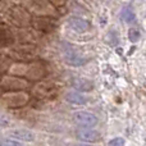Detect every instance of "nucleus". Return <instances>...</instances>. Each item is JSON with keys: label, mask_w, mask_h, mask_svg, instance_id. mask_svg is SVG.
<instances>
[{"label": "nucleus", "mask_w": 146, "mask_h": 146, "mask_svg": "<svg viewBox=\"0 0 146 146\" xmlns=\"http://www.w3.org/2000/svg\"><path fill=\"white\" fill-rule=\"evenodd\" d=\"M1 100L9 108H21L28 103L30 95L25 91H5L1 95Z\"/></svg>", "instance_id": "f257e3e1"}, {"label": "nucleus", "mask_w": 146, "mask_h": 146, "mask_svg": "<svg viewBox=\"0 0 146 146\" xmlns=\"http://www.w3.org/2000/svg\"><path fill=\"white\" fill-rule=\"evenodd\" d=\"M8 18L9 21L15 26H19V27H26V26L31 25V14L26 8L19 7V5H15L12 9L8 12Z\"/></svg>", "instance_id": "f03ea898"}, {"label": "nucleus", "mask_w": 146, "mask_h": 146, "mask_svg": "<svg viewBox=\"0 0 146 146\" xmlns=\"http://www.w3.org/2000/svg\"><path fill=\"white\" fill-rule=\"evenodd\" d=\"M30 86L28 81L18 76H4L0 80V87L5 91H22Z\"/></svg>", "instance_id": "7ed1b4c3"}, {"label": "nucleus", "mask_w": 146, "mask_h": 146, "mask_svg": "<svg viewBox=\"0 0 146 146\" xmlns=\"http://www.w3.org/2000/svg\"><path fill=\"white\" fill-rule=\"evenodd\" d=\"M73 122L78 126L83 127V128H92L98 124L99 119L95 114L90 113V111H76L73 114Z\"/></svg>", "instance_id": "20e7f679"}, {"label": "nucleus", "mask_w": 146, "mask_h": 146, "mask_svg": "<svg viewBox=\"0 0 146 146\" xmlns=\"http://www.w3.org/2000/svg\"><path fill=\"white\" fill-rule=\"evenodd\" d=\"M77 139L82 142H86V144H95V142L100 141L101 135L99 133L98 131L92 128H81L77 131L76 133Z\"/></svg>", "instance_id": "39448f33"}, {"label": "nucleus", "mask_w": 146, "mask_h": 146, "mask_svg": "<svg viewBox=\"0 0 146 146\" xmlns=\"http://www.w3.org/2000/svg\"><path fill=\"white\" fill-rule=\"evenodd\" d=\"M31 23L33 25V27L38 31L42 32H51L54 28L56 27L55 22L51 18L46 17V15H41V17H36L31 21Z\"/></svg>", "instance_id": "423d86ee"}, {"label": "nucleus", "mask_w": 146, "mask_h": 146, "mask_svg": "<svg viewBox=\"0 0 146 146\" xmlns=\"http://www.w3.org/2000/svg\"><path fill=\"white\" fill-rule=\"evenodd\" d=\"M45 74L46 69L40 63H31L27 64V67H26L25 77L30 78V80H41V78L45 77Z\"/></svg>", "instance_id": "0eeeda50"}, {"label": "nucleus", "mask_w": 146, "mask_h": 146, "mask_svg": "<svg viewBox=\"0 0 146 146\" xmlns=\"http://www.w3.org/2000/svg\"><path fill=\"white\" fill-rule=\"evenodd\" d=\"M31 7H32L33 12L37 13V14H42V15L54 14L53 4H49L46 0H32L31 1Z\"/></svg>", "instance_id": "6e6552de"}, {"label": "nucleus", "mask_w": 146, "mask_h": 146, "mask_svg": "<svg viewBox=\"0 0 146 146\" xmlns=\"http://www.w3.org/2000/svg\"><path fill=\"white\" fill-rule=\"evenodd\" d=\"M64 60L67 62L68 64H71L73 67H80V66H83V64L87 62V59L83 58L82 55L74 51L73 49H69L64 53Z\"/></svg>", "instance_id": "1a4fd4ad"}, {"label": "nucleus", "mask_w": 146, "mask_h": 146, "mask_svg": "<svg viewBox=\"0 0 146 146\" xmlns=\"http://www.w3.org/2000/svg\"><path fill=\"white\" fill-rule=\"evenodd\" d=\"M14 35L4 25H0V48H8L14 44Z\"/></svg>", "instance_id": "9d476101"}, {"label": "nucleus", "mask_w": 146, "mask_h": 146, "mask_svg": "<svg viewBox=\"0 0 146 146\" xmlns=\"http://www.w3.org/2000/svg\"><path fill=\"white\" fill-rule=\"evenodd\" d=\"M67 25L76 32H85L88 28V22L81 17H71L67 19Z\"/></svg>", "instance_id": "9b49d317"}, {"label": "nucleus", "mask_w": 146, "mask_h": 146, "mask_svg": "<svg viewBox=\"0 0 146 146\" xmlns=\"http://www.w3.org/2000/svg\"><path fill=\"white\" fill-rule=\"evenodd\" d=\"M35 94H37L40 98H51L55 94V86L51 85L50 82H42L38 83L35 88Z\"/></svg>", "instance_id": "f8f14e48"}, {"label": "nucleus", "mask_w": 146, "mask_h": 146, "mask_svg": "<svg viewBox=\"0 0 146 146\" xmlns=\"http://www.w3.org/2000/svg\"><path fill=\"white\" fill-rule=\"evenodd\" d=\"M10 137L17 141H26V142H32L35 140V133L28 129H14V131L9 132Z\"/></svg>", "instance_id": "ddd939ff"}, {"label": "nucleus", "mask_w": 146, "mask_h": 146, "mask_svg": "<svg viewBox=\"0 0 146 146\" xmlns=\"http://www.w3.org/2000/svg\"><path fill=\"white\" fill-rule=\"evenodd\" d=\"M72 86L78 92H88L94 90V83L86 78H74L72 81Z\"/></svg>", "instance_id": "4468645a"}, {"label": "nucleus", "mask_w": 146, "mask_h": 146, "mask_svg": "<svg viewBox=\"0 0 146 146\" xmlns=\"http://www.w3.org/2000/svg\"><path fill=\"white\" fill-rule=\"evenodd\" d=\"M66 100L71 104H74V105H83V104L87 103V98L85 95H82L78 91H69V92L66 94Z\"/></svg>", "instance_id": "2eb2a0df"}, {"label": "nucleus", "mask_w": 146, "mask_h": 146, "mask_svg": "<svg viewBox=\"0 0 146 146\" xmlns=\"http://www.w3.org/2000/svg\"><path fill=\"white\" fill-rule=\"evenodd\" d=\"M14 53L17 54V56L21 59H30V58H33V56H35L36 49L31 45H22V46L15 49Z\"/></svg>", "instance_id": "dca6fc26"}, {"label": "nucleus", "mask_w": 146, "mask_h": 146, "mask_svg": "<svg viewBox=\"0 0 146 146\" xmlns=\"http://www.w3.org/2000/svg\"><path fill=\"white\" fill-rule=\"evenodd\" d=\"M121 18L126 23H131V22H133V21L136 19V14H135V12L131 9V8L124 7L123 9L121 10Z\"/></svg>", "instance_id": "f3484780"}, {"label": "nucleus", "mask_w": 146, "mask_h": 146, "mask_svg": "<svg viewBox=\"0 0 146 146\" xmlns=\"http://www.w3.org/2000/svg\"><path fill=\"white\" fill-rule=\"evenodd\" d=\"M10 66H12V59L8 55L0 54V73H4L7 71H9Z\"/></svg>", "instance_id": "a211bd4d"}, {"label": "nucleus", "mask_w": 146, "mask_h": 146, "mask_svg": "<svg viewBox=\"0 0 146 146\" xmlns=\"http://www.w3.org/2000/svg\"><path fill=\"white\" fill-rule=\"evenodd\" d=\"M128 38L132 42H137L140 40V31L137 28H131L128 31Z\"/></svg>", "instance_id": "6ab92c4d"}, {"label": "nucleus", "mask_w": 146, "mask_h": 146, "mask_svg": "<svg viewBox=\"0 0 146 146\" xmlns=\"http://www.w3.org/2000/svg\"><path fill=\"white\" fill-rule=\"evenodd\" d=\"M0 146H22V144L14 139H4L0 141Z\"/></svg>", "instance_id": "aec40b11"}, {"label": "nucleus", "mask_w": 146, "mask_h": 146, "mask_svg": "<svg viewBox=\"0 0 146 146\" xmlns=\"http://www.w3.org/2000/svg\"><path fill=\"white\" fill-rule=\"evenodd\" d=\"M108 146H124V139H122V137H115V139L109 141Z\"/></svg>", "instance_id": "412c9836"}, {"label": "nucleus", "mask_w": 146, "mask_h": 146, "mask_svg": "<svg viewBox=\"0 0 146 146\" xmlns=\"http://www.w3.org/2000/svg\"><path fill=\"white\" fill-rule=\"evenodd\" d=\"M51 3H53V5H56V7H62V5H64L67 3V0H50Z\"/></svg>", "instance_id": "4be33fe9"}, {"label": "nucleus", "mask_w": 146, "mask_h": 146, "mask_svg": "<svg viewBox=\"0 0 146 146\" xmlns=\"http://www.w3.org/2000/svg\"><path fill=\"white\" fill-rule=\"evenodd\" d=\"M73 146H94V145H91V144H86V142H82V144H76V145H73Z\"/></svg>", "instance_id": "5701e85b"}]
</instances>
